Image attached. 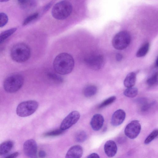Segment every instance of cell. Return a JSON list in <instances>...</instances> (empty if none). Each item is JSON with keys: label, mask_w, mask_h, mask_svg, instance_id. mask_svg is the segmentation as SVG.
<instances>
[{"label": "cell", "mask_w": 158, "mask_h": 158, "mask_svg": "<svg viewBox=\"0 0 158 158\" xmlns=\"http://www.w3.org/2000/svg\"><path fill=\"white\" fill-rule=\"evenodd\" d=\"M149 48V44L147 43L144 44L138 50L136 56L138 57L144 56L148 53Z\"/></svg>", "instance_id": "d6986e66"}, {"label": "cell", "mask_w": 158, "mask_h": 158, "mask_svg": "<svg viewBox=\"0 0 158 158\" xmlns=\"http://www.w3.org/2000/svg\"><path fill=\"white\" fill-rule=\"evenodd\" d=\"M24 81V78L22 75L18 73L12 74L4 80L3 84L4 89L7 92L15 93L21 88Z\"/></svg>", "instance_id": "277c9868"}, {"label": "cell", "mask_w": 158, "mask_h": 158, "mask_svg": "<svg viewBox=\"0 0 158 158\" xmlns=\"http://www.w3.org/2000/svg\"><path fill=\"white\" fill-rule=\"evenodd\" d=\"M14 143L11 140L5 141L0 144V156L8 153L12 149Z\"/></svg>", "instance_id": "9a60e30c"}, {"label": "cell", "mask_w": 158, "mask_h": 158, "mask_svg": "<svg viewBox=\"0 0 158 158\" xmlns=\"http://www.w3.org/2000/svg\"><path fill=\"white\" fill-rule=\"evenodd\" d=\"M104 122V118L103 116L100 114H96L92 117L90 122V124L93 130L98 131L102 127Z\"/></svg>", "instance_id": "4fadbf2b"}, {"label": "cell", "mask_w": 158, "mask_h": 158, "mask_svg": "<svg viewBox=\"0 0 158 158\" xmlns=\"http://www.w3.org/2000/svg\"><path fill=\"white\" fill-rule=\"evenodd\" d=\"M16 30V28H13L2 32L0 34V44L12 35Z\"/></svg>", "instance_id": "ac0fdd59"}, {"label": "cell", "mask_w": 158, "mask_h": 158, "mask_svg": "<svg viewBox=\"0 0 158 158\" xmlns=\"http://www.w3.org/2000/svg\"><path fill=\"white\" fill-rule=\"evenodd\" d=\"M80 116V114L77 111L74 110L71 112L62 122L60 128L63 131L69 128L77 123Z\"/></svg>", "instance_id": "9c48e42d"}, {"label": "cell", "mask_w": 158, "mask_h": 158, "mask_svg": "<svg viewBox=\"0 0 158 158\" xmlns=\"http://www.w3.org/2000/svg\"><path fill=\"white\" fill-rule=\"evenodd\" d=\"M83 153L82 147L79 145H74L68 151L65 158H81Z\"/></svg>", "instance_id": "7c38bea8"}, {"label": "cell", "mask_w": 158, "mask_h": 158, "mask_svg": "<svg viewBox=\"0 0 158 158\" xmlns=\"http://www.w3.org/2000/svg\"><path fill=\"white\" fill-rule=\"evenodd\" d=\"M38 156L40 158H44L45 157L46 153L44 151L40 150L39 152Z\"/></svg>", "instance_id": "1f68e13d"}, {"label": "cell", "mask_w": 158, "mask_h": 158, "mask_svg": "<svg viewBox=\"0 0 158 158\" xmlns=\"http://www.w3.org/2000/svg\"><path fill=\"white\" fill-rule=\"evenodd\" d=\"M75 138L77 141L79 143H82L86 139L87 135L84 131H79L76 133Z\"/></svg>", "instance_id": "603a6c76"}, {"label": "cell", "mask_w": 158, "mask_h": 158, "mask_svg": "<svg viewBox=\"0 0 158 158\" xmlns=\"http://www.w3.org/2000/svg\"><path fill=\"white\" fill-rule=\"evenodd\" d=\"M141 130V125L139 122L134 120L127 124L124 130L126 135L131 139H134L139 134Z\"/></svg>", "instance_id": "ba28073f"}, {"label": "cell", "mask_w": 158, "mask_h": 158, "mask_svg": "<svg viewBox=\"0 0 158 158\" xmlns=\"http://www.w3.org/2000/svg\"><path fill=\"white\" fill-rule=\"evenodd\" d=\"M31 50L29 46L23 43H18L14 45L10 51L12 59L19 63L24 62L29 59Z\"/></svg>", "instance_id": "7a4b0ae2"}, {"label": "cell", "mask_w": 158, "mask_h": 158, "mask_svg": "<svg viewBox=\"0 0 158 158\" xmlns=\"http://www.w3.org/2000/svg\"><path fill=\"white\" fill-rule=\"evenodd\" d=\"M104 150L106 155L109 157L114 156L117 151V147L115 143L112 140H109L105 143Z\"/></svg>", "instance_id": "5bb4252c"}, {"label": "cell", "mask_w": 158, "mask_h": 158, "mask_svg": "<svg viewBox=\"0 0 158 158\" xmlns=\"http://www.w3.org/2000/svg\"><path fill=\"white\" fill-rule=\"evenodd\" d=\"M131 36L126 31H121L117 33L112 40L113 46L118 50H122L127 48L131 43Z\"/></svg>", "instance_id": "8992f818"}, {"label": "cell", "mask_w": 158, "mask_h": 158, "mask_svg": "<svg viewBox=\"0 0 158 158\" xmlns=\"http://www.w3.org/2000/svg\"><path fill=\"white\" fill-rule=\"evenodd\" d=\"M39 103L35 100H28L19 103L16 112L19 117H26L33 114L37 110Z\"/></svg>", "instance_id": "5b68a950"}, {"label": "cell", "mask_w": 158, "mask_h": 158, "mask_svg": "<svg viewBox=\"0 0 158 158\" xmlns=\"http://www.w3.org/2000/svg\"><path fill=\"white\" fill-rule=\"evenodd\" d=\"M123 58L122 55L119 53H117L116 55V59L118 61H119L122 60Z\"/></svg>", "instance_id": "d6a6232c"}, {"label": "cell", "mask_w": 158, "mask_h": 158, "mask_svg": "<svg viewBox=\"0 0 158 158\" xmlns=\"http://www.w3.org/2000/svg\"><path fill=\"white\" fill-rule=\"evenodd\" d=\"M52 5V2H50V3H48L47 5L45 6V7H44V10L45 11L46 10H48L50 8Z\"/></svg>", "instance_id": "836d02e7"}, {"label": "cell", "mask_w": 158, "mask_h": 158, "mask_svg": "<svg viewBox=\"0 0 158 158\" xmlns=\"http://www.w3.org/2000/svg\"><path fill=\"white\" fill-rule=\"evenodd\" d=\"M19 154V152H16L10 154L5 158H16L17 156H18Z\"/></svg>", "instance_id": "f546056e"}, {"label": "cell", "mask_w": 158, "mask_h": 158, "mask_svg": "<svg viewBox=\"0 0 158 158\" xmlns=\"http://www.w3.org/2000/svg\"><path fill=\"white\" fill-rule=\"evenodd\" d=\"M138 93V89L135 87H131L127 88L124 92V95L126 97L133 98L135 97Z\"/></svg>", "instance_id": "44dd1931"}, {"label": "cell", "mask_w": 158, "mask_h": 158, "mask_svg": "<svg viewBox=\"0 0 158 158\" xmlns=\"http://www.w3.org/2000/svg\"><path fill=\"white\" fill-rule=\"evenodd\" d=\"M126 117L125 112L122 109H118L113 114L111 119V123L114 126L121 125L124 120Z\"/></svg>", "instance_id": "8fae6325"}, {"label": "cell", "mask_w": 158, "mask_h": 158, "mask_svg": "<svg viewBox=\"0 0 158 158\" xmlns=\"http://www.w3.org/2000/svg\"><path fill=\"white\" fill-rule=\"evenodd\" d=\"M72 9V5L69 2L65 0L60 1L53 6L52 15L56 19H64L70 15Z\"/></svg>", "instance_id": "3957f363"}, {"label": "cell", "mask_w": 158, "mask_h": 158, "mask_svg": "<svg viewBox=\"0 0 158 158\" xmlns=\"http://www.w3.org/2000/svg\"><path fill=\"white\" fill-rule=\"evenodd\" d=\"M20 6L23 9H27L34 7L35 4V1L32 0H20L18 1Z\"/></svg>", "instance_id": "ffe728a7"}, {"label": "cell", "mask_w": 158, "mask_h": 158, "mask_svg": "<svg viewBox=\"0 0 158 158\" xmlns=\"http://www.w3.org/2000/svg\"><path fill=\"white\" fill-rule=\"evenodd\" d=\"M155 65L156 67H157L158 66V62H157V59H156V61Z\"/></svg>", "instance_id": "e575fe53"}, {"label": "cell", "mask_w": 158, "mask_h": 158, "mask_svg": "<svg viewBox=\"0 0 158 158\" xmlns=\"http://www.w3.org/2000/svg\"><path fill=\"white\" fill-rule=\"evenodd\" d=\"M74 66L73 56L67 53H62L58 55L53 62L55 71L60 74L66 75L70 73Z\"/></svg>", "instance_id": "6da1fadb"}, {"label": "cell", "mask_w": 158, "mask_h": 158, "mask_svg": "<svg viewBox=\"0 0 158 158\" xmlns=\"http://www.w3.org/2000/svg\"><path fill=\"white\" fill-rule=\"evenodd\" d=\"M64 131L60 128L50 131L45 133L44 136L46 137L55 136L62 134Z\"/></svg>", "instance_id": "83f0119b"}, {"label": "cell", "mask_w": 158, "mask_h": 158, "mask_svg": "<svg viewBox=\"0 0 158 158\" xmlns=\"http://www.w3.org/2000/svg\"><path fill=\"white\" fill-rule=\"evenodd\" d=\"M84 61L89 68L94 70L100 69L104 63L103 57L100 55L89 56L85 58Z\"/></svg>", "instance_id": "52a82bcc"}, {"label": "cell", "mask_w": 158, "mask_h": 158, "mask_svg": "<svg viewBox=\"0 0 158 158\" xmlns=\"http://www.w3.org/2000/svg\"><path fill=\"white\" fill-rule=\"evenodd\" d=\"M39 15V13L36 12L33 13L28 16L24 20L22 24L24 26L28 24L37 18Z\"/></svg>", "instance_id": "d4e9b609"}, {"label": "cell", "mask_w": 158, "mask_h": 158, "mask_svg": "<svg viewBox=\"0 0 158 158\" xmlns=\"http://www.w3.org/2000/svg\"><path fill=\"white\" fill-rule=\"evenodd\" d=\"M8 20V17L6 14L0 13V27L5 26L7 23Z\"/></svg>", "instance_id": "f1b7e54d"}, {"label": "cell", "mask_w": 158, "mask_h": 158, "mask_svg": "<svg viewBox=\"0 0 158 158\" xmlns=\"http://www.w3.org/2000/svg\"><path fill=\"white\" fill-rule=\"evenodd\" d=\"M158 73L155 72L147 79V83L149 86H153L157 84L158 82Z\"/></svg>", "instance_id": "cb8c5ba5"}, {"label": "cell", "mask_w": 158, "mask_h": 158, "mask_svg": "<svg viewBox=\"0 0 158 158\" xmlns=\"http://www.w3.org/2000/svg\"><path fill=\"white\" fill-rule=\"evenodd\" d=\"M24 153L29 158H37V146L35 141L33 139L26 141L23 145Z\"/></svg>", "instance_id": "30bf717a"}, {"label": "cell", "mask_w": 158, "mask_h": 158, "mask_svg": "<svg viewBox=\"0 0 158 158\" xmlns=\"http://www.w3.org/2000/svg\"><path fill=\"white\" fill-rule=\"evenodd\" d=\"M116 99V97L115 96L110 97L102 102L99 105L98 108H102L114 102Z\"/></svg>", "instance_id": "484cf974"}, {"label": "cell", "mask_w": 158, "mask_h": 158, "mask_svg": "<svg viewBox=\"0 0 158 158\" xmlns=\"http://www.w3.org/2000/svg\"><path fill=\"white\" fill-rule=\"evenodd\" d=\"M8 1L7 0H0V2H6Z\"/></svg>", "instance_id": "d590c367"}, {"label": "cell", "mask_w": 158, "mask_h": 158, "mask_svg": "<svg viewBox=\"0 0 158 158\" xmlns=\"http://www.w3.org/2000/svg\"><path fill=\"white\" fill-rule=\"evenodd\" d=\"M158 135V130L156 129L154 130L146 138L144 142L145 144H147L149 143L156 138Z\"/></svg>", "instance_id": "4316f807"}, {"label": "cell", "mask_w": 158, "mask_h": 158, "mask_svg": "<svg viewBox=\"0 0 158 158\" xmlns=\"http://www.w3.org/2000/svg\"><path fill=\"white\" fill-rule=\"evenodd\" d=\"M97 91V87L92 85H88L83 89V93L86 97H90L96 94Z\"/></svg>", "instance_id": "e0dca14e"}, {"label": "cell", "mask_w": 158, "mask_h": 158, "mask_svg": "<svg viewBox=\"0 0 158 158\" xmlns=\"http://www.w3.org/2000/svg\"><path fill=\"white\" fill-rule=\"evenodd\" d=\"M136 81V74L133 72L128 74L125 77L123 82L124 86L127 88L133 87Z\"/></svg>", "instance_id": "2e32d148"}, {"label": "cell", "mask_w": 158, "mask_h": 158, "mask_svg": "<svg viewBox=\"0 0 158 158\" xmlns=\"http://www.w3.org/2000/svg\"><path fill=\"white\" fill-rule=\"evenodd\" d=\"M87 158H100L98 154L95 153H93L89 155Z\"/></svg>", "instance_id": "4dcf8cb0"}, {"label": "cell", "mask_w": 158, "mask_h": 158, "mask_svg": "<svg viewBox=\"0 0 158 158\" xmlns=\"http://www.w3.org/2000/svg\"><path fill=\"white\" fill-rule=\"evenodd\" d=\"M48 77L55 83H60L63 82L62 77L57 74L52 73H48L47 74Z\"/></svg>", "instance_id": "7402d4cb"}]
</instances>
